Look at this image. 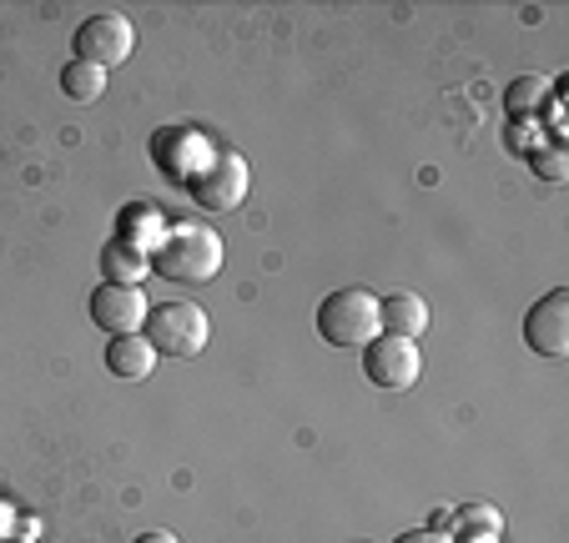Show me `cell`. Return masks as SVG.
<instances>
[{
	"instance_id": "18",
	"label": "cell",
	"mask_w": 569,
	"mask_h": 543,
	"mask_svg": "<svg viewBox=\"0 0 569 543\" xmlns=\"http://www.w3.org/2000/svg\"><path fill=\"white\" fill-rule=\"evenodd\" d=\"M393 543H453L443 529H413V533H403V539H393Z\"/></svg>"
},
{
	"instance_id": "14",
	"label": "cell",
	"mask_w": 569,
	"mask_h": 543,
	"mask_svg": "<svg viewBox=\"0 0 569 543\" xmlns=\"http://www.w3.org/2000/svg\"><path fill=\"white\" fill-rule=\"evenodd\" d=\"M505 519H499L495 503H463V509H443V533L449 539H463V533H499Z\"/></svg>"
},
{
	"instance_id": "20",
	"label": "cell",
	"mask_w": 569,
	"mask_h": 543,
	"mask_svg": "<svg viewBox=\"0 0 569 543\" xmlns=\"http://www.w3.org/2000/svg\"><path fill=\"white\" fill-rule=\"evenodd\" d=\"M131 543H182L177 533H167V529H157V533H141V539H131Z\"/></svg>"
},
{
	"instance_id": "4",
	"label": "cell",
	"mask_w": 569,
	"mask_h": 543,
	"mask_svg": "<svg viewBox=\"0 0 569 543\" xmlns=\"http://www.w3.org/2000/svg\"><path fill=\"white\" fill-rule=\"evenodd\" d=\"M71 46H76V61L111 71V66L131 61V51H137V26L117 11H97V16H87V21L76 26Z\"/></svg>"
},
{
	"instance_id": "10",
	"label": "cell",
	"mask_w": 569,
	"mask_h": 543,
	"mask_svg": "<svg viewBox=\"0 0 569 543\" xmlns=\"http://www.w3.org/2000/svg\"><path fill=\"white\" fill-rule=\"evenodd\" d=\"M378 332L383 338H409L419 342L429 332V302L419 292H393V298H378Z\"/></svg>"
},
{
	"instance_id": "15",
	"label": "cell",
	"mask_w": 569,
	"mask_h": 543,
	"mask_svg": "<svg viewBox=\"0 0 569 543\" xmlns=\"http://www.w3.org/2000/svg\"><path fill=\"white\" fill-rule=\"evenodd\" d=\"M61 91L71 101H101L107 97V71L101 66H87V61H66V71H61Z\"/></svg>"
},
{
	"instance_id": "16",
	"label": "cell",
	"mask_w": 569,
	"mask_h": 543,
	"mask_svg": "<svg viewBox=\"0 0 569 543\" xmlns=\"http://www.w3.org/2000/svg\"><path fill=\"white\" fill-rule=\"evenodd\" d=\"M545 101H549V76H519V81H509V91H505L509 117H535Z\"/></svg>"
},
{
	"instance_id": "17",
	"label": "cell",
	"mask_w": 569,
	"mask_h": 543,
	"mask_svg": "<svg viewBox=\"0 0 569 543\" xmlns=\"http://www.w3.org/2000/svg\"><path fill=\"white\" fill-rule=\"evenodd\" d=\"M529 161H535V171H539L545 181H565V177H569L565 151H559V147H539V151H529Z\"/></svg>"
},
{
	"instance_id": "12",
	"label": "cell",
	"mask_w": 569,
	"mask_h": 543,
	"mask_svg": "<svg viewBox=\"0 0 569 543\" xmlns=\"http://www.w3.org/2000/svg\"><path fill=\"white\" fill-rule=\"evenodd\" d=\"M167 222H172V217H161L157 207L137 202V207H127V212H121V242L151 257L161 247V237H167Z\"/></svg>"
},
{
	"instance_id": "8",
	"label": "cell",
	"mask_w": 569,
	"mask_h": 543,
	"mask_svg": "<svg viewBox=\"0 0 569 543\" xmlns=\"http://www.w3.org/2000/svg\"><path fill=\"white\" fill-rule=\"evenodd\" d=\"M525 342L539 358H569V288H555L529 308Z\"/></svg>"
},
{
	"instance_id": "19",
	"label": "cell",
	"mask_w": 569,
	"mask_h": 543,
	"mask_svg": "<svg viewBox=\"0 0 569 543\" xmlns=\"http://www.w3.org/2000/svg\"><path fill=\"white\" fill-rule=\"evenodd\" d=\"M11 519H16V503L0 499V539H11Z\"/></svg>"
},
{
	"instance_id": "5",
	"label": "cell",
	"mask_w": 569,
	"mask_h": 543,
	"mask_svg": "<svg viewBox=\"0 0 569 543\" xmlns=\"http://www.w3.org/2000/svg\"><path fill=\"white\" fill-rule=\"evenodd\" d=\"M363 378L373 388H383V393H403V388H413L423 378V352L419 342L409 338H383L378 332L373 342L363 348Z\"/></svg>"
},
{
	"instance_id": "1",
	"label": "cell",
	"mask_w": 569,
	"mask_h": 543,
	"mask_svg": "<svg viewBox=\"0 0 569 543\" xmlns=\"http://www.w3.org/2000/svg\"><path fill=\"white\" fill-rule=\"evenodd\" d=\"M151 272H161V278H172V282H187V288L212 282L217 272H222V237H217V227L172 222L167 237H161V247L151 252Z\"/></svg>"
},
{
	"instance_id": "9",
	"label": "cell",
	"mask_w": 569,
	"mask_h": 543,
	"mask_svg": "<svg viewBox=\"0 0 569 543\" xmlns=\"http://www.w3.org/2000/svg\"><path fill=\"white\" fill-rule=\"evenodd\" d=\"M151 157H157L161 171H172L177 181H187L192 187L197 177H202L207 167H212L217 147L202 137V131H157V147H151Z\"/></svg>"
},
{
	"instance_id": "21",
	"label": "cell",
	"mask_w": 569,
	"mask_h": 543,
	"mask_svg": "<svg viewBox=\"0 0 569 543\" xmlns=\"http://www.w3.org/2000/svg\"><path fill=\"white\" fill-rule=\"evenodd\" d=\"M0 543H36V539H16V533H11V539H0Z\"/></svg>"
},
{
	"instance_id": "6",
	"label": "cell",
	"mask_w": 569,
	"mask_h": 543,
	"mask_svg": "<svg viewBox=\"0 0 569 543\" xmlns=\"http://www.w3.org/2000/svg\"><path fill=\"white\" fill-rule=\"evenodd\" d=\"M248 187H252V167L237 157V151L217 147L212 167H207L202 177L187 187V192H192V202L202 207V212H232V207H242Z\"/></svg>"
},
{
	"instance_id": "13",
	"label": "cell",
	"mask_w": 569,
	"mask_h": 543,
	"mask_svg": "<svg viewBox=\"0 0 569 543\" xmlns=\"http://www.w3.org/2000/svg\"><path fill=\"white\" fill-rule=\"evenodd\" d=\"M101 272H107L111 288H141V278L151 272V257L137 252V247H127L117 237V242L101 247Z\"/></svg>"
},
{
	"instance_id": "7",
	"label": "cell",
	"mask_w": 569,
	"mask_h": 543,
	"mask_svg": "<svg viewBox=\"0 0 569 543\" xmlns=\"http://www.w3.org/2000/svg\"><path fill=\"white\" fill-rule=\"evenodd\" d=\"M87 312L107 338H131V332L147 328L151 302L141 288H111V282H101V288L87 298Z\"/></svg>"
},
{
	"instance_id": "11",
	"label": "cell",
	"mask_w": 569,
	"mask_h": 543,
	"mask_svg": "<svg viewBox=\"0 0 569 543\" xmlns=\"http://www.w3.org/2000/svg\"><path fill=\"white\" fill-rule=\"evenodd\" d=\"M157 358L161 352L151 348L141 332H131V338H111L107 342V373L121 378V383H147L151 373H157Z\"/></svg>"
},
{
	"instance_id": "3",
	"label": "cell",
	"mask_w": 569,
	"mask_h": 543,
	"mask_svg": "<svg viewBox=\"0 0 569 543\" xmlns=\"http://www.w3.org/2000/svg\"><path fill=\"white\" fill-rule=\"evenodd\" d=\"M141 338L157 352H167V358H197L212 342V322H207L202 302H161V308L147 312V332Z\"/></svg>"
},
{
	"instance_id": "2",
	"label": "cell",
	"mask_w": 569,
	"mask_h": 543,
	"mask_svg": "<svg viewBox=\"0 0 569 543\" xmlns=\"http://www.w3.org/2000/svg\"><path fill=\"white\" fill-rule=\"evenodd\" d=\"M318 332L328 348H368L378 338V298L368 288H338L318 302Z\"/></svg>"
},
{
	"instance_id": "22",
	"label": "cell",
	"mask_w": 569,
	"mask_h": 543,
	"mask_svg": "<svg viewBox=\"0 0 569 543\" xmlns=\"http://www.w3.org/2000/svg\"><path fill=\"white\" fill-rule=\"evenodd\" d=\"M353 543H363V539H353Z\"/></svg>"
}]
</instances>
